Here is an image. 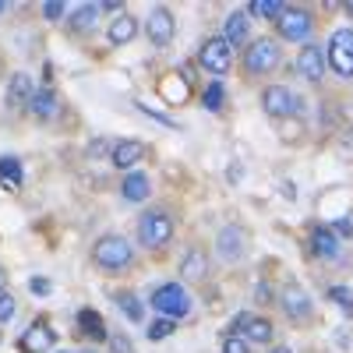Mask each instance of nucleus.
Instances as JSON below:
<instances>
[{
	"label": "nucleus",
	"instance_id": "nucleus-1",
	"mask_svg": "<svg viewBox=\"0 0 353 353\" xmlns=\"http://www.w3.org/2000/svg\"><path fill=\"white\" fill-rule=\"evenodd\" d=\"M92 261L106 272H121L134 261V248L121 237V233H106V237H99L92 244Z\"/></svg>",
	"mask_w": 353,
	"mask_h": 353
},
{
	"label": "nucleus",
	"instance_id": "nucleus-2",
	"mask_svg": "<svg viewBox=\"0 0 353 353\" xmlns=\"http://www.w3.org/2000/svg\"><path fill=\"white\" fill-rule=\"evenodd\" d=\"M149 307L159 311L163 318L176 321V318H188L191 314V293L181 286V283H163L152 290V297H149Z\"/></svg>",
	"mask_w": 353,
	"mask_h": 353
},
{
	"label": "nucleus",
	"instance_id": "nucleus-3",
	"mask_svg": "<svg viewBox=\"0 0 353 353\" xmlns=\"http://www.w3.org/2000/svg\"><path fill=\"white\" fill-rule=\"evenodd\" d=\"M279 61H283L279 43L261 36V39H254V43L244 50V74H248V78L269 74V71H276V68H279Z\"/></svg>",
	"mask_w": 353,
	"mask_h": 353
},
{
	"label": "nucleus",
	"instance_id": "nucleus-4",
	"mask_svg": "<svg viewBox=\"0 0 353 353\" xmlns=\"http://www.w3.org/2000/svg\"><path fill=\"white\" fill-rule=\"evenodd\" d=\"M173 237V216L163 209H152L138 219V241L141 248H166Z\"/></svg>",
	"mask_w": 353,
	"mask_h": 353
},
{
	"label": "nucleus",
	"instance_id": "nucleus-5",
	"mask_svg": "<svg viewBox=\"0 0 353 353\" xmlns=\"http://www.w3.org/2000/svg\"><path fill=\"white\" fill-rule=\"evenodd\" d=\"M325 57L339 78H353V28H336L325 46Z\"/></svg>",
	"mask_w": 353,
	"mask_h": 353
},
{
	"label": "nucleus",
	"instance_id": "nucleus-6",
	"mask_svg": "<svg viewBox=\"0 0 353 353\" xmlns=\"http://www.w3.org/2000/svg\"><path fill=\"white\" fill-rule=\"evenodd\" d=\"M230 61H233V46H230L223 36L205 39L201 50H198V64L209 71V74H216V78H223V74L230 71Z\"/></svg>",
	"mask_w": 353,
	"mask_h": 353
},
{
	"label": "nucleus",
	"instance_id": "nucleus-7",
	"mask_svg": "<svg viewBox=\"0 0 353 353\" xmlns=\"http://www.w3.org/2000/svg\"><path fill=\"white\" fill-rule=\"evenodd\" d=\"M276 28H279V39L301 43V39H307V36H311L314 18H311V11H304V8H286V11L279 14Z\"/></svg>",
	"mask_w": 353,
	"mask_h": 353
},
{
	"label": "nucleus",
	"instance_id": "nucleus-8",
	"mask_svg": "<svg viewBox=\"0 0 353 353\" xmlns=\"http://www.w3.org/2000/svg\"><path fill=\"white\" fill-rule=\"evenodd\" d=\"M233 332H244V343H272L276 329L269 318H258V314H237L230 321V336Z\"/></svg>",
	"mask_w": 353,
	"mask_h": 353
},
{
	"label": "nucleus",
	"instance_id": "nucleus-9",
	"mask_svg": "<svg viewBox=\"0 0 353 353\" xmlns=\"http://www.w3.org/2000/svg\"><path fill=\"white\" fill-rule=\"evenodd\" d=\"M301 99L290 92L286 85H269L261 92V110L269 113V117H290V113H297L301 106H297Z\"/></svg>",
	"mask_w": 353,
	"mask_h": 353
},
{
	"label": "nucleus",
	"instance_id": "nucleus-10",
	"mask_svg": "<svg viewBox=\"0 0 353 353\" xmlns=\"http://www.w3.org/2000/svg\"><path fill=\"white\" fill-rule=\"evenodd\" d=\"M325 68H329L325 46L307 43V46L297 53V71H301V78H304V81H321V78H325Z\"/></svg>",
	"mask_w": 353,
	"mask_h": 353
},
{
	"label": "nucleus",
	"instance_id": "nucleus-11",
	"mask_svg": "<svg viewBox=\"0 0 353 353\" xmlns=\"http://www.w3.org/2000/svg\"><path fill=\"white\" fill-rule=\"evenodd\" d=\"M145 32H149V39L163 50V46H170V43H173L176 21H173V14H170L166 8H152V11H149V18H145Z\"/></svg>",
	"mask_w": 353,
	"mask_h": 353
},
{
	"label": "nucleus",
	"instance_id": "nucleus-12",
	"mask_svg": "<svg viewBox=\"0 0 353 353\" xmlns=\"http://www.w3.org/2000/svg\"><path fill=\"white\" fill-rule=\"evenodd\" d=\"M216 248H219V258H223V261H241V258L248 254V237H244V230H241V226H223Z\"/></svg>",
	"mask_w": 353,
	"mask_h": 353
},
{
	"label": "nucleus",
	"instance_id": "nucleus-13",
	"mask_svg": "<svg viewBox=\"0 0 353 353\" xmlns=\"http://www.w3.org/2000/svg\"><path fill=\"white\" fill-rule=\"evenodd\" d=\"M145 141H134V138H124V141H117L113 149H110V163L117 166V170H131L134 163H141L145 159Z\"/></svg>",
	"mask_w": 353,
	"mask_h": 353
},
{
	"label": "nucleus",
	"instance_id": "nucleus-14",
	"mask_svg": "<svg viewBox=\"0 0 353 353\" xmlns=\"http://www.w3.org/2000/svg\"><path fill=\"white\" fill-rule=\"evenodd\" d=\"M283 311H286L290 321H307V318H311V297H307L297 283H290V286L283 290Z\"/></svg>",
	"mask_w": 353,
	"mask_h": 353
},
{
	"label": "nucleus",
	"instance_id": "nucleus-15",
	"mask_svg": "<svg viewBox=\"0 0 353 353\" xmlns=\"http://www.w3.org/2000/svg\"><path fill=\"white\" fill-rule=\"evenodd\" d=\"M311 251L321 258V261H336L339 258V237L332 226H314L311 230Z\"/></svg>",
	"mask_w": 353,
	"mask_h": 353
},
{
	"label": "nucleus",
	"instance_id": "nucleus-16",
	"mask_svg": "<svg viewBox=\"0 0 353 353\" xmlns=\"http://www.w3.org/2000/svg\"><path fill=\"white\" fill-rule=\"evenodd\" d=\"M46 350H53V332L46 321H32L21 332V353H46Z\"/></svg>",
	"mask_w": 353,
	"mask_h": 353
},
{
	"label": "nucleus",
	"instance_id": "nucleus-17",
	"mask_svg": "<svg viewBox=\"0 0 353 353\" xmlns=\"http://www.w3.org/2000/svg\"><path fill=\"white\" fill-rule=\"evenodd\" d=\"M106 36H110L113 46L131 43V39L138 36V18H134V14H117V18L110 21V28H106Z\"/></svg>",
	"mask_w": 353,
	"mask_h": 353
},
{
	"label": "nucleus",
	"instance_id": "nucleus-18",
	"mask_svg": "<svg viewBox=\"0 0 353 353\" xmlns=\"http://www.w3.org/2000/svg\"><path fill=\"white\" fill-rule=\"evenodd\" d=\"M248 25H251V14H248V11L226 14V21H223V39H226L230 46H241V43L248 39Z\"/></svg>",
	"mask_w": 353,
	"mask_h": 353
},
{
	"label": "nucleus",
	"instance_id": "nucleus-19",
	"mask_svg": "<svg viewBox=\"0 0 353 353\" xmlns=\"http://www.w3.org/2000/svg\"><path fill=\"white\" fill-rule=\"evenodd\" d=\"M78 329H81V336L96 339V343L110 339V332H106V321H103V314H99V311H92V307L78 311Z\"/></svg>",
	"mask_w": 353,
	"mask_h": 353
},
{
	"label": "nucleus",
	"instance_id": "nucleus-20",
	"mask_svg": "<svg viewBox=\"0 0 353 353\" xmlns=\"http://www.w3.org/2000/svg\"><path fill=\"white\" fill-rule=\"evenodd\" d=\"M205 272H209V258H205L201 248H191V251L184 254V261H181V276H184L188 283H201Z\"/></svg>",
	"mask_w": 353,
	"mask_h": 353
},
{
	"label": "nucleus",
	"instance_id": "nucleus-21",
	"mask_svg": "<svg viewBox=\"0 0 353 353\" xmlns=\"http://www.w3.org/2000/svg\"><path fill=\"white\" fill-rule=\"evenodd\" d=\"M36 96V85L28 74H14L11 85H8V106H28Z\"/></svg>",
	"mask_w": 353,
	"mask_h": 353
},
{
	"label": "nucleus",
	"instance_id": "nucleus-22",
	"mask_svg": "<svg viewBox=\"0 0 353 353\" xmlns=\"http://www.w3.org/2000/svg\"><path fill=\"white\" fill-rule=\"evenodd\" d=\"M121 191H124L128 201H145V198H149V191H152L149 173H128V181L121 184Z\"/></svg>",
	"mask_w": 353,
	"mask_h": 353
},
{
	"label": "nucleus",
	"instance_id": "nucleus-23",
	"mask_svg": "<svg viewBox=\"0 0 353 353\" xmlns=\"http://www.w3.org/2000/svg\"><path fill=\"white\" fill-rule=\"evenodd\" d=\"M99 4H78L74 14H71V28L74 32H88V28H96V18H99Z\"/></svg>",
	"mask_w": 353,
	"mask_h": 353
},
{
	"label": "nucleus",
	"instance_id": "nucleus-24",
	"mask_svg": "<svg viewBox=\"0 0 353 353\" xmlns=\"http://www.w3.org/2000/svg\"><path fill=\"white\" fill-rule=\"evenodd\" d=\"M28 110H32V117H39V121H50V117L57 113V96L50 92V88H39V92L32 96V103H28Z\"/></svg>",
	"mask_w": 353,
	"mask_h": 353
},
{
	"label": "nucleus",
	"instance_id": "nucleus-25",
	"mask_svg": "<svg viewBox=\"0 0 353 353\" xmlns=\"http://www.w3.org/2000/svg\"><path fill=\"white\" fill-rule=\"evenodd\" d=\"M0 188H11V191L21 188V163H18L14 156L0 159Z\"/></svg>",
	"mask_w": 353,
	"mask_h": 353
},
{
	"label": "nucleus",
	"instance_id": "nucleus-26",
	"mask_svg": "<svg viewBox=\"0 0 353 353\" xmlns=\"http://www.w3.org/2000/svg\"><path fill=\"white\" fill-rule=\"evenodd\" d=\"M159 92H163V99L173 103V106H176V103H184V99H188V78H181V81H176L173 74L163 78V81H159Z\"/></svg>",
	"mask_w": 353,
	"mask_h": 353
},
{
	"label": "nucleus",
	"instance_id": "nucleus-27",
	"mask_svg": "<svg viewBox=\"0 0 353 353\" xmlns=\"http://www.w3.org/2000/svg\"><path fill=\"white\" fill-rule=\"evenodd\" d=\"M283 11H286V4H279V0H251V4H248L251 18H272V21H279Z\"/></svg>",
	"mask_w": 353,
	"mask_h": 353
},
{
	"label": "nucleus",
	"instance_id": "nucleus-28",
	"mask_svg": "<svg viewBox=\"0 0 353 353\" xmlns=\"http://www.w3.org/2000/svg\"><path fill=\"white\" fill-rule=\"evenodd\" d=\"M117 307H121L131 321H141L145 318V307H141V301L134 297V293H121V297H117Z\"/></svg>",
	"mask_w": 353,
	"mask_h": 353
},
{
	"label": "nucleus",
	"instance_id": "nucleus-29",
	"mask_svg": "<svg viewBox=\"0 0 353 353\" xmlns=\"http://www.w3.org/2000/svg\"><path fill=\"white\" fill-rule=\"evenodd\" d=\"M329 297L336 301V307H339L346 318H353V290H346V286H332V290H329Z\"/></svg>",
	"mask_w": 353,
	"mask_h": 353
},
{
	"label": "nucleus",
	"instance_id": "nucleus-30",
	"mask_svg": "<svg viewBox=\"0 0 353 353\" xmlns=\"http://www.w3.org/2000/svg\"><path fill=\"white\" fill-rule=\"evenodd\" d=\"M173 329H176V321H170V318H159V321H152V325H149V339H152V343H159V339H166Z\"/></svg>",
	"mask_w": 353,
	"mask_h": 353
},
{
	"label": "nucleus",
	"instance_id": "nucleus-31",
	"mask_svg": "<svg viewBox=\"0 0 353 353\" xmlns=\"http://www.w3.org/2000/svg\"><path fill=\"white\" fill-rule=\"evenodd\" d=\"M205 106H209L212 113L223 110V81H212L209 88H205Z\"/></svg>",
	"mask_w": 353,
	"mask_h": 353
},
{
	"label": "nucleus",
	"instance_id": "nucleus-32",
	"mask_svg": "<svg viewBox=\"0 0 353 353\" xmlns=\"http://www.w3.org/2000/svg\"><path fill=\"white\" fill-rule=\"evenodd\" d=\"M14 311H18V301L11 297V293L0 290V321H11V318H14Z\"/></svg>",
	"mask_w": 353,
	"mask_h": 353
},
{
	"label": "nucleus",
	"instance_id": "nucleus-33",
	"mask_svg": "<svg viewBox=\"0 0 353 353\" xmlns=\"http://www.w3.org/2000/svg\"><path fill=\"white\" fill-rule=\"evenodd\" d=\"M223 353H251V350H248V343H244L241 336H226V343H223Z\"/></svg>",
	"mask_w": 353,
	"mask_h": 353
},
{
	"label": "nucleus",
	"instance_id": "nucleus-34",
	"mask_svg": "<svg viewBox=\"0 0 353 353\" xmlns=\"http://www.w3.org/2000/svg\"><path fill=\"white\" fill-rule=\"evenodd\" d=\"M110 350H113V353H134V343H131L128 336H113V339H110Z\"/></svg>",
	"mask_w": 353,
	"mask_h": 353
},
{
	"label": "nucleus",
	"instance_id": "nucleus-35",
	"mask_svg": "<svg viewBox=\"0 0 353 353\" xmlns=\"http://www.w3.org/2000/svg\"><path fill=\"white\" fill-rule=\"evenodd\" d=\"M43 14H46L50 21H57V18H64V4H57V0H53V4H46V8H43Z\"/></svg>",
	"mask_w": 353,
	"mask_h": 353
},
{
	"label": "nucleus",
	"instance_id": "nucleus-36",
	"mask_svg": "<svg viewBox=\"0 0 353 353\" xmlns=\"http://www.w3.org/2000/svg\"><path fill=\"white\" fill-rule=\"evenodd\" d=\"M28 290L39 293V297H46V293H50L53 286H50V279H32V283H28Z\"/></svg>",
	"mask_w": 353,
	"mask_h": 353
},
{
	"label": "nucleus",
	"instance_id": "nucleus-37",
	"mask_svg": "<svg viewBox=\"0 0 353 353\" xmlns=\"http://www.w3.org/2000/svg\"><path fill=\"white\" fill-rule=\"evenodd\" d=\"M339 233H346V237L353 233V223H350V216H343V219L336 223V237H339Z\"/></svg>",
	"mask_w": 353,
	"mask_h": 353
},
{
	"label": "nucleus",
	"instance_id": "nucleus-38",
	"mask_svg": "<svg viewBox=\"0 0 353 353\" xmlns=\"http://www.w3.org/2000/svg\"><path fill=\"white\" fill-rule=\"evenodd\" d=\"M269 353H293L290 346H276V350H269Z\"/></svg>",
	"mask_w": 353,
	"mask_h": 353
},
{
	"label": "nucleus",
	"instance_id": "nucleus-39",
	"mask_svg": "<svg viewBox=\"0 0 353 353\" xmlns=\"http://www.w3.org/2000/svg\"><path fill=\"white\" fill-rule=\"evenodd\" d=\"M346 14H350V18H353V0H350V4H346Z\"/></svg>",
	"mask_w": 353,
	"mask_h": 353
},
{
	"label": "nucleus",
	"instance_id": "nucleus-40",
	"mask_svg": "<svg viewBox=\"0 0 353 353\" xmlns=\"http://www.w3.org/2000/svg\"><path fill=\"white\" fill-rule=\"evenodd\" d=\"M0 286H4V269H0Z\"/></svg>",
	"mask_w": 353,
	"mask_h": 353
},
{
	"label": "nucleus",
	"instance_id": "nucleus-41",
	"mask_svg": "<svg viewBox=\"0 0 353 353\" xmlns=\"http://www.w3.org/2000/svg\"><path fill=\"white\" fill-rule=\"evenodd\" d=\"M81 353H92V350H81Z\"/></svg>",
	"mask_w": 353,
	"mask_h": 353
},
{
	"label": "nucleus",
	"instance_id": "nucleus-42",
	"mask_svg": "<svg viewBox=\"0 0 353 353\" xmlns=\"http://www.w3.org/2000/svg\"><path fill=\"white\" fill-rule=\"evenodd\" d=\"M0 11H4V4H0Z\"/></svg>",
	"mask_w": 353,
	"mask_h": 353
}]
</instances>
